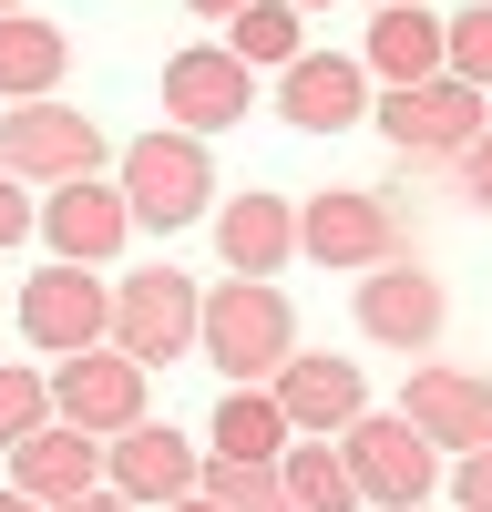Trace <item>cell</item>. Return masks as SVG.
<instances>
[{"mask_svg": "<svg viewBox=\"0 0 492 512\" xmlns=\"http://www.w3.org/2000/svg\"><path fill=\"white\" fill-rule=\"evenodd\" d=\"M195 349L226 369V390H267V379L298 359V308H287V287H277V277H226V287H205Z\"/></svg>", "mask_w": 492, "mask_h": 512, "instance_id": "6da1fadb", "label": "cell"}, {"mask_svg": "<svg viewBox=\"0 0 492 512\" xmlns=\"http://www.w3.org/2000/svg\"><path fill=\"white\" fill-rule=\"evenodd\" d=\"M113 185H123V205H134V226H154V236H185L195 216H216V164H205V144L175 134V123L123 144Z\"/></svg>", "mask_w": 492, "mask_h": 512, "instance_id": "7a4b0ae2", "label": "cell"}, {"mask_svg": "<svg viewBox=\"0 0 492 512\" xmlns=\"http://www.w3.org/2000/svg\"><path fill=\"white\" fill-rule=\"evenodd\" d=\"M369 123L390 134V154L400 164H462L482 134H492V93H472V82H410V93H390V103H369Z\"/></svg>", "mask_w": 492, "mask_h": 512, "instance_id": "3957f363", "label": "cell"}, {"mask_svg": "<svg viewBox=\"0 0 492 512\" xmlns=\"http://www.w3.org/2000/svg\"><path fill=\"white\" fill-rule=\"evenodd\" d=\"M298 256L308 267H400L410 256V226H400V205L390 195H369V185H318L298 205Z\"/></svg>", "mask_w": 492, "mask_h": 512, "instance_id": "277c9868", "label": "cell"}, {"mask_svg": "<svg viewBox=\"0 0 492 512\" xmlns=\"http://www.w3.org/2000/svg\"><path fill=\"white\" fill-rule=\"evenodd\" d=\"M339 461H349L359 502H380V512H431V492H441V451L400 410H359L339 431Z\"/></svg>", "mask_w": 492, "mask_h": 512, "instance_id": "5b68a950", "label": "cell"}, {"mask_svg": "<svg viewBox=\"0 0 492 512\" xmlns=\"http://www.w3.org/2000/svg\"><path fill=\"white\" fill-rule=\"evenodd\" d=\"M113 144H103V123L82 113V103H11L0 113V175H21V185H82V175H103Z\"/></svg>", "mask_w": 492, "mask_h": 512, "instance_id": "8992f818", "label": "cell"}, {"mask_svg": "<svg viewBox=\"0 0 492 512\" xmlns=\"http://www.w3.org/2000/svg\"><path fill=\"white\" fill-rule=\"evenodd\" d=\"M195 328H205V287L185 267H134L113 287V349L134 369H164V359H195Z\"/></svg>", "mask_w": 492, "mask_h": 512, "instance_id": "52a82bcc", "label": "cell"}, {"mask_svg": "<svg viewBox=\"0 0 492 512\" xmlns=\"http://www.w3.org/2000/svg\"><path fill=\"white\" fill-rule=\"evenodd\" d=\"M21 338L52 359H82V349H113V287L93 267H31L21 277Z\"/></svg>", "mask_w": 492, "mask_h": 512, "instance_id": "ba28073f", "label": "cell"}, {"mask_svg": "<svg viewBox=\"0 0 492 512\" xmlns=\"http://www.w3.org/2000/svg\"><path fill=\"white\" fill-rule=\"evenodd\" d=\"M246 103H257V72H246L226 41H195V52L164 62V123L175 134H226V123H246Z\"/></svg>", "mask_w": 492, "mask_h": 512, "instance_id": "9c48e42d", "label": "cell"}, {"mask_svg": "<svg viewBox=\"0 0 492 512\" xmlns=\"http://www.w3.org/2000/svg\"><path fill=\"white\" fill-rule=\"evenodd\" d=\"M400 420H410L431 451L462 461V451L492 441V379H482V369H451V359H421V369H410V390H400Z\"/></svg>", "mask_w": 492, "mask_h": 512, "instance_id": "30bf717a", "label": "cell"}, {"mask_svg": "<svg viewBox=\"0 0 492 512\" xmlns=\"http://www.w3.org/2000/svg\"><path fill=\"white\" fill-rule=\"evenodd\" d=\"M103 482L134 502V512H164V502H185L205 482V451L185 431H164V420H134V431L103 441Z\"/></svg>", "mask_w": 492, "mask_h": 512, "instance_id": "8fae6325", "label": "cell"}, {"mask_svg": "<svg viewBox=\"0 0 492 512\" xmlns=\"http://www.w3.org/2000/svg\"><path fill=\"white\" fill-rule=\"evenodd\" d=\"M349 318H359V338H380V349H431L441 318H451V297H441V277L421 267V256H400V267H369L359 277Z\"/></svg>", "mask_w": 492, "mask_h": 512, "instance_id": "7c38bea8", "label": "cell"}, {"mask_svg": "<svg viewBox=\"0 0 492 512\" xmlns=\"http://www.w3.org/2000/svg\"><path fill=\"white\" fill-rule=\"evenodd\" d=\"M144 379H154V369H134L123 349H82V359L52 369V420L113 441V431H134V420H144Z\"/></svg>", "mask_w": 492, "mask_h": 512, "instance_id": "4fadbf2b", "label": "cell"}, {"mask_svg": "<svg viewBox=\"0 0 492 512\" xmlns=\"http://www.w3.org/2000/svg\"><path fill=\"white\" fill-rule=\"evenodd\" d=\"M267 390H277V410H287V431H298V441H339L349 420L369 410L359 359H328V349H298V359L267 379Z\"/></svg>", "mask_w": 492, "mask_h": 512, "instance_id": "5bb4252c", "label": "cell"}, {"mask_svg": "<svg viewBox=\"0 0 492 512\" xmlns=\"http://www.w3.org/2000/svg\"><path fill=\"white\" fill-rule=\"evenodd\" d=\"M123 236H134V205H123V185H103V175L52 185V205H41V246H52L62 267H113Z\"/></svg>", "mask_w": 492, "mask_h": 512, "instance_id": "9a60e30c", "label": "cell"}, {"mask_svg": "<svg viewBox=\"0 0 492 512\" xmlns=\"http://www.w3.org/2000/svg\"><path fill=\"white\" fill-rule=\"evenodd\" d=\"M277 113L298 134H349V123H369V72L349 52H298L277 72Z\"/></svg>", "mask_w": 492, "mask_h": 512, "instance_id": "2e32d148", "label": "cell"}, {"mask_svg": "<svg viewBox=\"0 0 492 512\" xmlns=\"http://www.w3.org/2000/svg\"><path fill=\"white\" fill-rule=\"evenodd\" d=\"M216 256L236 277H277L298 267V205H287L277 185H246L236 205H216Z\"/></svg>", "mask_w": 492, "mask_h": 512, "instance_id": "e0dca14e", "label": "cell"}, {"mask_svg": "<svg viewBox=\"0 0 492 512\" xmlns=\"http://www.w3.org/2000/svg\"><path fill=\"white\" fill-rule=\"evenodd\" d=\"M359 72L410 93V82H441L451 72V41H441V11L400 0V11H369V41H359Z\"/></svg>", "mask_w": 492, "mask_h": 512, "instance_id": "ac0fdd59", "label": "cell"}, {"mask_svg": "<svg viewBox=\"0 0 492 512\" xmlns=\"http://www.w3.org/2000/svg\"><path fill=\"white\" fill-rule=\"evenodd\" d=\"M11 492H31L41 512H62L82 492H103V441L93 431H72V420H52V431H31L11 451Z\"/></svg>", "mask_w": 492, "mask_h": 512, "instance_id": "d6986e66", "label": "cell"}, {"mask_svg": "<svg viewBox=\"0 0 492 512\" xmlns=\"http://www.w3.org/2000/svg\"><path fill=\"white\" fill-rule=\"evenodd\" d=\"M62 72H72V31L62 21H31V11L0 21V103H52Z\"/></svg>", "mask_w": 492, "mask_h": 512, "instance_id": "ffe728a7", "label": "cell"}, {"mask_svg": "<svg viewBox=\"0 0 492 512\" xmlns=\"http://www.w3.org/2000/svg\"><path fill=\"white\" fill-rule=\"evenodd\" d=\"M205 431H216V451H205V461H257V472H277L287 441H298V431H287V410H277V390H226Z\"/></svg>", "mask_w": 492, "mask_h": 512, "instance_id": "44dd1931", "label": "cell"}, {"mask_svg": "<svg viewBox=\"0 0 492 512\" xmlns=\"http://www.w3.org/2000/svg\"><path fill=\"white\" fill-rule=\"evenodd\" d=\"M226 52H236L246 72H267V62L287 72V62L308 52V11H287V0H246V11L226 21Z\"/></svg>", "mask_w": 492, "mask_h": 512, "instance_id": "7402d4cb", "label": "cell"}, {"mask_svg": "<svg viewBox=\"0 0 492 512\" xmlns=\"http://www.w3.org/2000/svg\"><path fill=\"white\" fill-rule=\"evenodd\" d=\"M277 482H287V502H298V512H359V482H349V461L328 451V441H287Z\"/></svg>", "mask_w": 492, "mask_h": 512, "instance_id": "603a6c76", "label": "cell"}, {"mask_svg": "<svg viewBox=\"0 0 492 512\" xmlns=\"http://www.w3.org/2000/svg\"><path fill=\"white\" fill-rule=\"evenodd\" d=\"M31 431H52V379L21 369V359H0V461H11Z\"/></svg>", "mask_w": 492, "mask_h": 512, "instance_id": "cb8c5ba5", "label": "cell"}, {"mask_svg": "<svg viewBox=\"0 0 492 512\" xmlns=\"http://www.w3.org/2000/svg\"><path fill=\"white\" fill-rule=\"evenodd\" d=\"M216 512H298L287 502V482L277 472H257V461H205V482H195Z\"/></svg>", "mask_w": 492, "mask_h": 512, "instance_id": "d4e9b609", "label": "cell"}, {"mask_svg": "<svg viewBox=\"0 0 492 512\" xmlns=\"http://www.w3.org/2000/svg\"><path fill=\"white\" fill-rule=\"evenodd\" d=\"M451 41V82H472V93H492V0H472V11H451L441 21Z\"/></svg>", "mask_w": 492, "mask_h": 512, "instance_id": "484cf974", "label": "cell"}, {"mask_svg": "<svg viewBox=\"0 0 492 512\" xmlns=\"http://www.w3.org/2000/svg\"><path fill=\"white\" fill-rule=\"evenodd\" d=\"M451 512H492V441L451 461Z\"/></svg>", "mask_w": 492, "mask_h": 512, "instance_id": "4316f807", "label": "cell"}, {"mask_svg": "<svg viewBox=\"0 0 492 512\" xmlns=\"http://www.w3.org/2000/svg\"><path fill=\"white\" fill-rule=\"evenodd\" d=\"M451 185H462V205H472V216H492V134H482L462 164H451Z\"/></svg>", "mask_w": 492, "mask_h": 512, "instance_id": "83f0119b", "label": "cell"}, {"mask_svg": "<svg viewBox=\"0 0 492 512\" xmlns=\"http://www.w3.org/2000/svg\"><path fill=\"white\" fill-rule=\"evenodd\" d=\"M31 226H41V205L21 195V175H0V256H11V246H21Z\"/></svg>", "mask_w": 492, "mask_h": 512, "instance_id": "f1b7e54d", "label": "cell"}, {"mask_svg": "<svg viewBox=\"0 0 492 512\" xmlns=\"http://www.w3.org/2000/svg\"><path fill=\"white\" fill-rule=\"evenodd\" d=\"M62 512H134V502H123V492L103 482V492H82V502H62Z\"/></svg>", "mask_w": 492, "mask_h": 512, "instance_id": "f546056e", "label": "cell"}, {"mask_svg": "<svg viewBox=\"0 0 492 512\" xmlns=\"http://www.w3.org/2000/svg\"><path fill=\"white\" fill-rule=\"evenodd\" d=\"M185 11H195V21H236L246 0H185Z\"/></svg>", "mask_w": 492, "mask_h": 512, "instance_id": "4dcf8cb0", "label": "cell"}, {"mask_svg": "<svg viewBox=\"0 0 492 512\" xmlns=\"http://www.w3.org/2000/svg\"><path fill=\"white\" fill-rule=\"evenodd\" d=\"M0 512H41V502H31V492H11V482H0Z\"/></svg>", "mask_w": 492, "mask_h": 512, "instance_id": "1f68e13d", "label": "cell"}, {"mask_svg": "<svg viewBox=\"0 0 492 512\" xmlns=\"http://www.w3.org/2000/svg\"><path fill=\"white\" fill-rule=\"evenodd\" d=\"M164 512H216V502H205V492H185V502H164Z\"/></svg>", "mask_w": 492, "mask_h": 512, "instance_id": "d6a6232c", "label": "cell"}, {"mask_svg": "<svg viewBox=\"0 0 492 512\" xmlns=\"http://www.w3.org/2000/svg\"><path fill=\"white\" fill-rule=\"evenodd\" d=\"M287 11H328V0H287Z\"/></svg>", "mask_w": 492, "mask_h": 512, "instance_id": "836d02e7", "label": "cell"}, {"mask_svg": "<svg viewBox=\"0 0 492 512\" xmlns=\"http://www.w3.org/2000/svg\"><path fill=\"white\" fill-rule=\"evenodd\" d=\"M11 11H21V0H0V21H11Z\"/></svg>", "mask_w": 492, "mask_h": 512, "instance_id": "e575fe53", "label": "cell"}, {"mask_svg": "<svg viewBox=\"0 0 492 512\" xmlns=\"http://www.w3.org/2000/svg\"><path fill=\"white\" fill-rule=\"evenodd\" d=\"M369 11H400V0H369Z\"/></svg>", "mask_w": 492, "mask_h": 512, "instance_id": "d590c367", "label": "cell"}]
</instances>
